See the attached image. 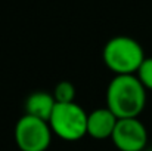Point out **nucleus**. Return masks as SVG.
<instances>
[{"mask_svg": "<svg viewBox=\"0 0 152 151\" xmlns=\"http://www.w3.org/2000/svg\"><path fill=\"white\" fill-rule=\"evenodd\" d=\"M146 105V89L137 76H115L106 89V108L118 119H137Z\"/></svg>", "mask_w": 152, "mask_h": 151, "instance_id": "nucleus-1", "label": "nucleus"}, {"mask_svg": "<svg viewBox=\"0 0 152 151\" xmlns=\"http://www.w3.org/2000/svg\"><path fill=\"white\" fill-rule=\"evenodd\" d=\"M102 58L105 65L115 73V76H130L139 71L145 61V53L134 39L117 36L106 42Z\"/></svg>", "mask_w": 152, "mask_h": 151, "instance_id": "nucleus-2", "label": "nucleus"}, {"mask_svg": "<svg viewBox=\"0 0 152 151\" xmlns=\"http://www.w3.org/2000/svg\"><path fill=\"white\" fill-rule=\"evenodd\" d=\"M87 117L89 114L83 107L75 102L56 104L49 124L56 136L64 141L74 142L87 135Z\"/></svg>", "mask_w": 152, "mask_h": 151, "instance_id": "nucleus-3", "label": "nucleus"}, {"mask_svg": "<svg viewBox=\"0 0 152 151\" xmlns=\"http://www.w3.org/2000/svg\"><path fill=\"white\" fill-rule=\"evenodd\" d=\"M49 122L24 114L15 124V142L21 151H46L52 142Z\"/></svg>", "mask_w": 152, "mask_h": 151, "instance_id": "nucleus-4", "label": "nucleus"}, {"mask_svg": "<svg viewBox=\"0 0 152 151\" xmlns=\"http://www.w3.org/2000/svg\"><path fill=\"white\" fill-rule=\"evenodd\" d=\"M111 139L120 151H143L148 144V130L139 119H118Z\"/></svg>", "mask_w": 152, "mask_h": 151, "instance_id": "nucleus-5", "label": "nucleus"}, {"mask_svg": "<svg viewBox=\"0 0 152 151\" xmlns=\"http://www.w3.org/2000/svg\"><path fill=\"white\" fill-rule=\"evenodd\" d=\"M117 123L118 117L109 108L93 110L87 117V135L95 139H108L112 136Z\"/></svg>", "mask_w": 152, "mask_h": 151, "instance_id": "nucleus-6", "label": "nucleus"}, {"mask_svg": "<svg viewBox=\"0 0 152 151\" xmlns=\"http://www.w3.org/2000/svg\"><path fill=\"white\" fill-rule=\"evenodd\" d=\"M56 107V101L49 92L39 91L31 94L25 101V114L49 122Z\"/></svg>", "mask_w": 152, "mask_h": 151, "instance_id": "nucleus-7", "label": "nucleus"}, {"mask_svg": "<svg viewBox=\"0 0 152 151\" xmlns=\"http://www.w3.org/2000/svg\"><path fill=\"white\" fill-rule=\"evenodd\" d=\"M53 98L56 104H69L75 99V86L71 82H59L53 89Z\"/></svg>", "mask_w": 152, "mask_h": 151, "instance_id": "nucleus-8", "label": "nucleus"}, {"mask_svg": "<svg viewBox=\"0 0 152 151\" xmlns=\"http://www.w3.org/2000/svg\"><path fill=\"white\" fill-rule=\"evenodd\" d=\"M140 83L145 86L146 91H152V58H145L139 71L136 73Z\"/></svg>", "mask_w": 152, "mask_h": 151, "instance_id": "nucleus-9", "label": "nucleus"}]
</instances>
